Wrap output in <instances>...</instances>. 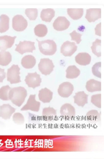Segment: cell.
Here are the masks:
<instances>
[{"label":"cell","mask_w":104,"mask_h":159,"mask_svg":"<svg viewBox=\"0 0 104 159\" xmlns=\"http://www.w3.org/2000/svg\"><path fill=\"white\" fill-rule=\"evenodd\" d=\"M36 63L35 58L32 55H28L22 58L21 65L26 69H31L33 68Z\"/></svg>","instance_id":"20"},{"label":"cell","mask_w":104,"mask_h":159,"mask_svg":"<svg viewBox=\"0 0 104 159\" xmlns=\"http://www.w3.org/2000/svg\"><path fill=\"white\" fill-rule=\"evenodd\" d=\"M91 102L96 107L99 108H102V94H95L91 97Z\"/></svg>","instance_id":"33"},{"label":"cell","mask_w":104,"mask_h":159,"mask_svg":"<svg viewBox=\"0 0 104 159\" xmlns=\"http://www.w3.org/2000/svg\"><path fill=\"white\" fill-rule=\"evenodd\" d=\"M95 31L96 35L102 36V22H100L99 24L96 25Z\"/></svg>","instance_id":"36"},{"label":"cell","mask_w":104,"mask_h":159,"mask_svg":"<svg viewBox=\"0 0 104 159\" xmlns=\"http://www.w3.org/2000/svg\"><path fill=\"white\" fill-rule=\"evenodd\" d=\"M11 88L8 85L3 86L0 88V99L3 101H8V94Z\"/></svg>","instance_id":"30"},{"label":"cell","mask_w":104,"mask_h":159,"mask_svg":"<svg viewBox=\"0 0 104 159\" xmlns=\"http://www.w3.org/2000/svg\"><path fill=\"white\" fill-rule=\"evenodd\" d=\"M74 89V86L71 83L63 82L59 86L58 93L63 98H68L72 94Z\"/></svg>","instance_id":"10"},{"label":"cell","mask_w":104,"mask_h":159,"mask_svg":"<svg viewBox=\"0 0 104 159\" xmlns=\"http://www.w3.org/2000/svg\"><path fill=\"white\" fill-rule=\"evenodd\" d=\"M88 97L84 92H79L74 97V103L80 107H83L88 103Z\"/></svg>","instance_id":"16"},{"label":"cell","mask_w":104,"mask_h":159,"mask_svg":"<svg viewBox=\"0 0 104 159\" xmlns=\"http://www.w3.org/2000/svg\"><path fill=\"white\" fill-rule=\"evenodd\" d=\"M101 68H102V63L98 62L95 64L92 68V72L93 75L98 77L99 78H102V72H101Z\"/></svg>","instance_id":"32"},{"label":"cell","mask_w":104,"mask_h":159,"mask_svg":"<svg viewBox=\"0 0 104 159\" xmlns=\"http://www.w3.org/2000/svg\"><path fill=\"white\" fill-rule=\"evenodd\" d=\"M55 66L52 61L48 58L41 59L38 64V68L41 73L48 75L52 73Z\"/></svg>","instance_id":"4"},{"label":"cell","mask_w":104,"mask_h":159,"mask_svg":"<svg viewBox=\"0 0 104 159\" xmlns=\"http://www.w3.org/2000/svg\"><path fill=\"white\" fill-rule=\"evenodd\" d=\"M20 68L17 65H13L9 68L7 73V80L12 84L21 82V78L20 76Z\"/></svg>","instance_id":"3"},{"label":"cell","mask_w":104,"mask_h":159,"mask_svg":"<svg viewBox=\"0 0 104 159\" xmlns=\"http://www.w3.org/2000/svg\"><path fill=\"white\" fill-rule=\"evenodd\" d=\"M86 89L91 93L102 91V82L94 80H89L86 83Z\"/></svg>","instance_id":"19"},{"label":"cell","mask_w":104,"mask_h":159,"mask_svg":"<svg viewBox=\"0 0 104 159\" xmlns=\"http://www.w3.org/2000/svg\"><path fill=\"white\" fill-rule=\"evenodd\" d=\"M28 25V21L21 15H16L12 19V28L16 31L21 32L25 30Z\"/></svg>","instance_id":"5"},{"label":"cell","mask_w":104,"mask_h":159,"mask_svg":"<svg viewBox=\"0 0 104 159\" xmlns=\"http://www.w3.org/2000/svg\"><path fill=\"white\" fill-rule=\"evenodd\" d=\"M60 113L62 117L71 118L76 115V110L71 104L66 103L61 107Z\"/></svg>","instance_id":"15"},{"label":"cell","mask_w":104,"mask_h":159,"mask_svg":"<svg viewBox=\"0 0 104 159\" xmlns=\"http://www.w3.org/2000/svg\"><path fill=\"white\" fill-rule=\"evenodd\" d=\"M28 96V92L25 88L18 87L11 88L8 94L9 100L17 107H21Z\"/></svg>","instance_id":"1"},{"label":"cell","mask_w":104,"mask_h":159,"mask_svg":"<svg viewBox=\"0 0 104 159\" xmlns=\"http://www.w3.org/2000/svg\"><path fill=\"white\" fill-rule=\"evenodd\" d=\"M102 17L101 8H89L86 10L85 18L89 22H95Z\"/></svg>","instance_id":"13"},{"label":"cell","mask_w":104,"mask_h":159,"mask_svg":"<svg viewBox=\"0 0 104 159\" xmlns=\"http://www.w3.org/2000/svg\"><path fill=\"white\" fill-rule=\"evenodd\" d=\"M91 61V55L86 52L79 53L75 57L76 62L80 66H88L90 64Z\"/></svg>","instance_id":"18"},{"label":"cell","mask_w":104,"mask_h":159,"mask_svg":"<svg viewBox=\"0 0 104 159\" xmlns=\"http://www.w3.org/2000/svg\"><path fill=\"white\" fill-rule=\"evenodd\" d=\"M48 32V29L46 25L44 24H39L34 29V33L39 38H43L46 35Z\"/></svg>","instance_id":"27"},{"label":"cell","mask_w":104,"mask_h":159,"mask_svg":"<svg viewBox=\"0 0 104 159\" xmlns=\"http://www.w3.org/2000/svg\"><path fill=\"white\" fill-rule=\"evenodd\" d=\"M41 106L40 102L36 101L35 94H31L28 99L27 103L21 109V111L30 110L33 112H38Z\"/></svg>","instance_id":"8"},{"label":"cell","mask_w":104,"mask_h":159,"mask_svg":"<svg viewBox=\"0 0 104 159\" xmlns=\"http://www.w3.org/2000/svg\"><path fill=\"white\" fill-rule=\"evenodd\" d=\"M12 61L11 53L7 51L0 52V66H8Z\"/></svg>","instance_id":"22"},{"label":"cell","mask_w":104,"mask_h":159,"mask_svg":"<svg viewBox=\"0 0 104 159\" xmlns=\"http://www.w3.org/2000/svg\"><path fill=\"white\" fill-rule=\"evenodd\" d=\"M16 111V109L8 104H3L0 107V117L7 120L11 118V116Z\"/></svg>","instance_id":"14"},{"label":"cell","mask_w":104,"mask_h":159,"mask_svg":"<svg viewBox=\"0 0 104 159\" xmlns=\"http://www.w3.org/2000/svg\"><path fill=\"white\" fill-rule=\"evenodd\" d=\"M70 22L65 17H58L53 24V26L56 30L58 31H64L69 28Z\"/></svg>","instance_id":"11"},{"label":"cell","mask_w":104,"mask_h":159,"mask_svg":"<svg viewBox=\"0 0 104 159\" xmlns=\"http://www.w3.org/2000/svg\"><path fill=\"white\" fill-rule=\"evenodd\" d=\"M6 74L5 70L3 69L0 68V83L2 82L3 80L5 79Z\"/></svg>","instance_id":"37"},{"label":"cell","mask_w":104,"mask_h":159,"mask_svg":"<svg viewBox=\"0 0 104 159\" xmlns=\"http://www.w3.org/2000/svg\"><path fill=\"white\" fill-rule=\"evenodd\" d=\"M41 82L42 80L40 75L36 72L28 73L25 78V82L28 87L33 89L40 86Z\"/></svg>","instance_id":"7"},{"label":"cell","mask_w":104,"mask_h":159,"mask_svg":"<svg viewBox=\"0 0 104 159\" xmlns=\"http://www.w3.org/2000/svg\"><path fill=\"white\" fill-rule=\"evenodd\" d=\"M13 121L15 124L21 125L25 122V118L20 113H15L13 116Z\"/></svg>","instance_id":"34"},{"label":"cell","mask_w":104,"mask_h":159,"mask_svg":"<svg viewBox=\"0 0 104 159\" xmlns=\"http://www.w3.org/2000/svg\"><path fill=\"white\" fill-rule=\"evenodd\" d=\"M70 35L71 36V40L76 41V43L77 44H80V42L82 41L81 40L82 35L81 34L77 33L76 31H73L72 33L70 34Z\"/></svg>","instance_id":"35"},{"label":"cell","mask_w":104,"mask_h":159,"mask_svg":"<svg viewBox=\"0 0 104 159\" xmlns=\"http://www.w3.org/2000/svg\"><path fill=\"white\" fill-rule=\"evenodd\" d=\"M16 39V36L12 37L8 35L0 36V50L1 51H6L11 48L14 45Z\"/></svg>","instance_id":"12"},{"label":"cell","mask_w":104,"mask_h":159,"mask_svg":"<svg viewBox=\"0 0 104 159\" xmlns=\"http://www.w3.org/2000/svg\"><path fill=\"white\" fill-rule=\"evenodd\" d=\"M53 98V92L47 88H43L39 91L38 98L44 103H49Z\"/></svg>","instance_id":"17"},{"label":"cell","mask_w":104,"mask_h":159,"mask_svg":"<svg viewBox=\"0 0 104 159\" xmlns=\"http://www.w3.org/2000/svg\"><path fill=\"white\" fill-rule=\"evenodd\" d=\"M77 47L74 42L66 41L61 47V52L65 57H71L76 52Z\"/></svg>","instance_id":"9"},{"label":"cell","mask_w":104,"mask_h":159,"mask_svg":"<svg viewBox=\"0 0 104 159\" xmlns=\"http://www.w3.org/2000/svg\"><path fill=\"white\" fill-rule=\"evenodd\" d=\"M66 77L68 79H75L79 77L80 70L75 66H69L66 69Z\"/></svg>","instance_id":"24"},{"label":"cell","mask_w":104,"mask_h":159,"mask_svg":"<svg viewBox=\"0 0 104 159\" xmlns=\"http://www.w3.org/2000/svg\"><path fill=\"white\" fill-rule=\"evenodd\" d=\"M10 28V18L6 15L0 16V33H5Z\"/></svg>","instance_id":"25"},{"label":"cell","mask_w":104,"mask_h":159,"mask_svg":"<svg viewBox=\"0 0 104 159\" xmlns=\"http://www.w3.org/2000/svg\"><path fill=\"white\" fill-rule=\"evenodd\" d=\"M67 14L72 19L74 20L80 19L84 14L83 8H68Z\"/></svg>","instance_id":"23"},{"label":"cell","mask_w":104,"mask_h":159,"mask_svg":"<svg viewBox=\"0 0 104 159\" xmlns=\"http://www.w3.org/2000/svg\"><path fill=\"white\" fill-rule=\"evenodd\" d=\"M55 15V11L52 8L44 9L41 11V18L45 22H50Z\"/></svg>","instance_id":"21"},{"label":"cell","mask_w":104,"mask_h":159,"mask_svg":"<svg viewBox=\"0 0 104 159\" xmlns=\"http://www.w3.org/2000/svg\"><path fill=\"white\" fill-rule=\"evenodd\" d=\"M42 116L45 119H52L56 116V111L52 107L44 108L42 110Z\"/></svg>","instance_id":"28"},{"label":"cell","mask_w":104,"mask_h":159,"mask_svg":"<svg viewBox=\"0 0 104 159\" xmlns=\"http://www.w3.org/2000/svg\"><path fill=\"white\" fill-rule=\"evenodd\" d=\"M36 49L35 43L31 41H20L17 45L15 50L20 54H24L26 52H32Z\"/></svg>","instance_id":"6"},{"label":"cell","mask_w":104,"mask_h":159,"mask_svg":"<svg viewBox=\"0 0 104 159\" xmlns=\"http://www.w3.org/2000/svg\"><path fill=\"white\" fill-rule=\"evenodd\" d=\"M25 14L30 20H35L38 16V10L37 8H27L25 10Z\"/></svg>","instance_id":"31"},{"label":"cell","mask_w":104,"mask_h":159,"mask_svg":"<svg viewBox=\"0 0 104 159\" xmlns=\"http://www.w3.org/2000/svg\"><path fill=\"white\" fill-rule=\"evenodd\" d=\"M38 41V48L40 52L45 55H54L57 51V45L52 40H46Z\"/></svg>","instance_id":"2"},{"label":"cell","mask_w":104,"mask_h":159,"mask_svg":"<svg viewBox=\"0 0 104 159\" xmlns=\"http://www.w3.org/2000/svg\"><path fill=\"white\" fill-rule=\"evenodd\" d=\"M86 116L88 121H98L100 120V114L95 110H91L88 112Z\"/></svg>","instance_id":"29"},{"label":"cell","mask_w":104,"mask_h":159,"mask_svg":"<svg viewBox=\"0 0 104 159\" xmlns=\"http://www.w3.org/2000/svg\"><path fill=\"white\" fill-rule=\"evenodd\" d=\"M93 54L98 57L102 56V40L97 39L93 43V45L91 47Z\"/></svg>","instance_id":"26"}]
</instances>
